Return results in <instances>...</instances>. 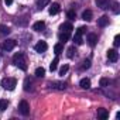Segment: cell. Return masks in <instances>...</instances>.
Instances as JSON below:
<instances>
[{
	"instance_id": "6da1fadb",
	"label": "cell",
	"mask_w": 120,
	"mask_h": 120,
	"mask_svg": "<svg viewBox=\"0 0 120 120\" xmlns=\"http://www.w3.org/2000/svg\"><path fill=\"white\" fill-rule=\"evenodd\" d=\"M13 64L16 67H19L21 71H27V62H26V59H24V54L23 52L14 54V56H13Z\"/></svg>"
},
{
	"instance_id": "7a4b0ae2",
	"label": "cell",
	"mask_w": 120,
	"mask_h": 120,
	"mask_svg": "<svg viewBox=\"0 0 120 120\" xmlns=\"http://www.w3.org/2000/svg\"><path fill=\"white\" fill-rule=\"evenodd\" d=\"M16 85H17V81L14 78H4V79H2V86L4 89H7V90H13L16 88Z\"/></svg>"
},
{
	"instance_id": "3957f363",
	"label": "cell",
	"mask_w": 120,
	"mask_h": 120,
	"mask_svg": "<svg viewBox=\"0 0 120 120\" xmlns=\"http://www.w3.org/2000/svg\"><path fill=\"white\" fill-rule=\"evenodd\" d=\"M19 110H20V113L23 116H28L30 114V105H28V102L27 100H21L20 105H19Z\"/></svg>"
},
{
	"instance_id": "277c9868",
	"label": "cell",
	"mask_w": 120,
	"mask_h": 120,
	"mask_svg": "<svg viewBox=\"0 0 120 120\" xmlns=\"http://www.w3.org/2000/svg\"><path fill=\"white\" fill-rule=\"evenodd\" d=\"M16 45H17L16 40H6V41H3V44H2V49H4V51H11Z\"/></svg>"
},
{
	"instance_id": "5b68a950",
	"label": "cell",
	"mask_w": 120,
	"mask_h": 120,
	"mask_svg": "<svg viewBox=\"0 0 120 120\" xmlns=\"http://www.w3.org/2000/svg\"><path fill=\"white\" fill-rule=\"evenodd\" d=\"M34 49L37 51V52H45L47 49H48V45H47V42L45 41H38L35 45H34Z\"/></svg>"
},
{
	"instance_id": "8992f818",
	"label": "cell",
	"mask_w": 120,
	"mask_h": 120,
	"mask_svg": "<svg viewBox=\"0 0 120 120\" xmlns=\"http://www.w3.org/2000/svg\"><path fill=\"white\" fill-rule=\"evenodd\" d=\"M107 59L112 62H116L117 59H119V52L116 49H109L107 51Z\"/></svg>"
},
{
	"instance_id": "52a82bcc",
	"label": "cell",
	"mask_w": 120,
	"mask_h": 120,
	"mask_svg": "<svg viewBox=\"0 0 120 120\" xmlns=\"http://www.w3.org/2000/svg\"><path fill=\"white\" fill-rule=\"evenodd\" d=\"M88 42H89L90 47H95L96 42H98V35L93 34V33H89V34H88Z\"/></svg>"
},
{
	"instance_id": "ba28073f",
	"label": "cell",
	"mask_w": 120,
	"mask_h": 120,
	"mask_svg": "<svg viewBox=\"0 0 120 120\" xmlns=\"http://www.w3.org/2000/svg\"><path fill=\"white\" fill-rule=\"evenodd\" d=\"M98 117L102 119V120H106V119L109 117V112H107L106 109L100 107V109H98Z\"/></svg>"
},
{
	"instance_id": "9c48e42d",
	"label": "cell",
	"mask_w": 120,
	"mask_h": 120,
	"mask_svg": "<svg viewBox=\"0 0 120 120\" xmlns=\"http://www.w3.org/2000/svg\"><path fill=\"white\" fill-rule=\"evenodd\" d=\"M95 3H96L98 7H100L103 10L109 9V0H95Z\"/></svg>"
},
{
	"instance_id": "30bf717a",
	"label": "cell",
	"mask_w": 120,
	"mask_h": 120,
	"mask_svg": "<svg viewBox=\"0 0 120 120\" xmlns=\"http://www.w3.org/2000/svg\"><path fill=\"white\" fill-rule=\"evenodd\" d=\"M59 10H61L59 4H58V3H52V6L49 7V14H51V16H55V14L59 13Z\"/></svg>"
},
{
	"instance_id": "8fae6325",
	"label": "cell",
	"mask_w": 120,
	"mask_h": 120,
	"mask_svg": "<svg viewBox=\"0 0 120 120\" xmlns=\"http://www.w3.org/2000/svg\"><path fill=\"white\" fill-rule=\"evenodd\" d=\"M59 30L64 31V33H71V31L74 30V27H72V24H71V23H64L61 27H59Z\"/></svg>"
},
{
	"instance_id": "7c38bea8",
	"label": "cell",
	"mask_w": 120,
	"mask_h": 120,
	"mask_svg": "<svg viewBox=\"0 0 120 120\" xmlns=\"http://www.w3.org/2000/svg\"><path fill=\"white\" fill-rule=\"evenodd\" d=\"M109 24V17L107 16H102L99 20H98V26L99 27H106Z\"/></svg>"
},
{
	"instance_id": "4fadbf2b",
	"label": "cell",
	"mask_w": 120,
	"mask_h": 120,
	"mask_svg": "<svg viewBox=\"0 0 120 120\" xmlns=\"http://www.w3.org/2000/svg\"><path fill=\"white\" fill-rule=\"evenodd\" d=\"M79 85H81L82 89H89L90 88V79L89 78H83V79H81Z\"/></svg>"
},
{
	"instance_id": "5bb4252c",
	"label": "cell",
	"mask_w": 120,
	"mask_h": 120,
	"mask_svg": "<svg viewBox=\"0 0 120 120\" xmlns=\"http://www.w3.org/2000/svg\"><path fill=\"white\" fill-rule=\"evenodd\" d=\"M10 31H11V30H10L7 26H2V24H0V37H6V35H9Z\"/></svg>"
},
{
	"instance_id": "9a60e30c",
	"label": "cell",
	"mask_w": 120,
	"mask_h": 120,
	"mask_svg": "<svg viewBox=\"0 0 120 120\" xmlns=\"http://www.w3.org/2000/svg\"><path fill=\"white\" fill-rule=\"evenodd\" d=\"M69 37H71V33H64V31H61V33H59V35H58V38H59V41H61V42L68 41Z\"/></svg>"
},
{
	"instance_id": "2e32d148",
	"label": "cell",
	"mask_w": 120,
	"mask_h": 120,
	"mask_svg": "<svg viewBox=\"0 0 120 120\" xmlns=\"http://www.w3.org/2000/svg\"><path fill=\"white\" fill-rule=\"evenodd\" d=\"M44 28H45V23L44 21H37L33 26V30H35V31H42Z\"/></svg>"
},
{
	"instance_id": "e0dca14e",
	"label": "cell",
	"mask_w": 120,
	"mask_h": 120,
	"mask_svg": "<svg viewBox=\"0 0 120 120\" xmlns=\"http://www.w3.org/2000/svg\"><path fill=\"white\" fill-rule=\"evenodd\" d=\"M92 16H93V14H92L90 10H85V11L82 13V19H83L85 21H90V20H92Z\"/></svg>"
},
{
	"instance_id": "ac0fdd59",
	"label": "cell",
	"mask_w": 120,
	"mask_h": 120,
	"mask_svg": "<svg viewBox=\"0 0 120 120\" xmlns=\"http://www.w3.org/2000/svg\"><path fill=\"white\" fill-rule=\"evenodd\" d=\"M64 51V44L62 42H59V44H55V47H54V52L56 54V55H59Z\"/></svg>"
},
{
	"instance_id": "d6986e66",
	"label": "cell",
	"mask_w": 120,
	"mask_h": 120,
	"mask_svg": "<svg viewBox=\"0 0 120 120\" xmlns=\"http://www.w3.org/2000/svg\"><path fill=\"white\" fill-rule=\"evenodd\" d=\"M45 75V69L42 68V67H40V68H37L35 69V76H38V78H42Z\"/></svg>"
},
{
	"instance_id": "ffe728a7",
	"label": "cell",
	"mask_w": 120,
	"mask_h": 120,
	"mask_svg": "<svg viewBox=\"0 0 120 120\" xmlns=\"http://www.w3.org/2000/svg\"><path fill=\"white\" fill-rule=\"evenodd\" d=\"M58 62H59L58 56H56V58H54V61H52V62H51V65H49V69H51V71H55V69L58 68Z\"/></svg>"
},
{
	"instance_id": "44dd1931",
	"label": "cell",
	"mask_w": 120,
	"mask_h": 120,
	"mask_svg": "<svg viewBox=\"0 0 120 120\" xmlns=\"http://www.w3.org/2000/svg\"><path fill=\"white\" fill-rule=\"evenodd\" d=\"M7 106H9V102H7V100H4V99H0V112L6 110V109H7Z\"/></svg>"
},
{
	"instance_id": "7402d4cb",
	"label": "cell",
	"mask_w": 120,
	"mask_h": 120,
	"mask_svg": "<svg viewBox=\"0 0 120 120\" xmlns=\"http://www.w3.org/2000/svg\"><path fill=\"white\" fill-rule=\"evenodd\" d=\"M75 52H76V48H75V45H72V47H69L68 48V58H74V55H75Z\"/></svg>"
},
{
	"instance_id": "603a6c76",
	"label": "cell",
	"mask_w": 120,
	"mask_h": 120,
	"mask_svg": "<svg viewBox=\"0 0 120 120\" xmlns=\"http://www.w3.org/2000/svg\"><path fill=\"white\" fill-rule=\"evenodd\" d=\"M48 3H49V0H37V6H38L40 9L45 7V6H47Z\"/></svg>"
},
{
	"instance_id": "cb8c5ba5",
	"label": "cell",
	"mask_w": 120,
	"mask_h": 120,
	"mask_svg": "<svg viewBox=\"0 0 120 120\" xmlns=\"http://www.w3.org/2000/svg\"><path fill=\"white\" fill-rule=\"evenodd\" d=\"M31 83H33V82H31V79H30V78H27V79L24 81V90H30V89H31Z\"/></svg>"
},
{
	"instance_id": "d4e9b609",
	"label": "cell",
	"mask_w": 120,
	"mask_h": 120,
	"mask_svg": "<svg viewBox=\"0 0 120 120\" xmlns=\"http://www.w3.org/2000/svg\"><path fill=\"white\" fill-rule=\"evenodd\" d=\"M109 83H110V81H109L107 78H102V79L99 81V85L103 86V88H105V86H109Z\"/></svg>"
},
{
	"instance_id": "484cf974",
	"label": "cell",
	"mask_w": 120,
	"mask_h": 120,
	"mask_svg": "<svg viewBox=\"0 0 120 120\" xmlns=\"http://www.w3.org/2000/svg\"><path fill=\"white\" fill-rule=\"evenodd\" d=\"M74 41H75V44L76 45H81L83 41H82V35H78V34H75V37H74Z\"/></svg>"
},
{
	"instance_id": "4316f807",
	"label": "cell",
	"mask_w": 120,
	"mask_h": 120,
	"mask_svg": "<svg viewBox=\"0 0 120 120\" xmlns=\"http://www.w3.org/2000/svg\"><path fill=\"white\" fill-rule=\"evenodd\" d=\"M67 16H68L69 20H75V19H76V13H75L74 10H69V11L67 13Z\"/></svg>"
},
{
	"instance_id": "83f0119b",
	"label": "cell",
	"mask_w": 120,
	"mask_h": 120,
	"mask_svg": "<svg viewBox=\"0 0 120 120\" xmlns=\"http://www.w3.org/2000/svg\"><path fill=\"white\" fill-rule=\"evenodd\" d=\"M68 69H69V67H68V65H64L61 69H59V75H61V76H64V75L68 72Z\"/></svg>"
},
{
	"instance_id": "f1b7e54d",
	"label": "cell",
	"mask_w": 120,
	"mask_h": 120,
	"mask_svg": "<svg viewBox=\"0 0 120 120\" xmlns=\"http://www.w3.org/2000/svg\"><path fill=\"white\" fill-rule=\"evenodd\" d=\"M86 30H88L86 27H79V28L76 30V33H75V34H78V35H82V34H85V33H86Z\"/></svg>"
},
{
	"instance_id": "f546056e",
	"label": "cell",
	"mask_w": 120,
	"mask_h": 120,
	"mask_svg": "<svg viewBox=\"0 0 120 120\" xmlns=\"http://www.w3.org/2000/svg\"><path fill=\"white\" fill-rule=\"evenodd\" d=\"M90 67V61H89V59H85V61H83V65H82V69H88Z\"/></svg>"
},
{
	"instance_id": "4dcf8cb0",
	"label": "cell",
	"mask_w": 120,
	"mask_h": 120,
	"mask_svg": "<svg viewBox=\"0 0 120 120\" xmlns=\"http://www.w3.org/2000/svg\"><path fill=\"white\" fill-rule=\"evenodd\" d=\"M51 85H54V88H58V89H64V88H65L64 83H58V82H54V83H51Z\"/></svg>"
},
{
	"instance_id": "1f68e13d",
	"label": "cell",
	"mask_w": 120,
	"mask_h": 120,
	"mask_svg": "<svg viewBox=\"0 0 120 120\" xmlns=\"http://www.w3.org/2000/svg\"><path fill=\"white\" fill-rule=\"evenodd\" d=\"M120 45V35H116L114 37V47H119Z\"/></svg>"
},
{
	"instance_id": "d6a6232c",
	"label": "cell",
	"mask_w": 120,
	"mask_h": 120,
	"mask_svg": "<svg viewBox=\"0 0 120 120\" xmlns=\"http://www.w3.org/2000/svg\"><path fill=\"white\" fill-rule=\"evenodd\" d=\"M113 11H114L116 14L119 13V4H117V3H113Z\"/></svg>"
},
{
	"instance_id": "836d02e7",
	"label": "cell",
	"mask_w": 120,
	"mask_h": 120,
	"mask_svg": "<svg viewBox=\"0 0 120 120\" xmlns=\"http://www.w3.org/2000/svg\"><path fill=\"white\" fill-rule=\"evenodd\" d=\"M4 3H6V4H7V6H10V4H11V3H13V0H4Z\"/></svg>"
}]
</instances>
